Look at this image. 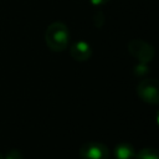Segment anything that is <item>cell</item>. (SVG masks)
<instances>
[{
  "instance_id": "11",
  "label": "cell",
  "mask_w": 159,
  "mask_h": 159,
  "mask_svg": "<svg viewBox=\"0 0 159 159\" xmlns=\"http://www.w3.org/2000/svg\"><path fill=\"white\" fill-rule=\"evenodd\" d=\"M89 1L92 2V5H96V6H98V5H103V4L108 2L109 0H89Z\"/></svg>"
},
{
  "instance_id": "4",
  "label": "cell",
  "mask_w": 159,
  "mask_h": 159,
  "mask_svg": "<svg viewBox=\"0 0 159 159\" xmlns=\"http://www.w3.org/2000/svg\"><path fill=\"white\" fill-rule=\"evenodd\" d=\"M81 159H108L109 150L106 144L98 142H88L80 148Z\"/></svg>"
},
{
  "instance_id": "2",
  "label": "cell",
  "mask_w": 159,
  "mask_h": 159,
  "mask_svg": "<svg viewBox=\"0 0 159 159\" xmlns=\"http://www.w3.org/2000/svg\"><path fill=\"white\" fill-rule=\"evenodd\" d=\"M138 97L148 104H159V80L144 78L137 86Z\"/></svg>"
},
{
  "instance_id": "8",
  "label": "cell",
  "mask_w": 159,
  "mask_h": 159,
  "mask_svg": "<svg viewBox=\"0 0 159 159\" xmlns=\"http://www.w3.org/2000/svg\"><path fill=\"white\" fill-rule=\"evenodd\" d=\"M149 72V67L144 62H138L134 67V75L135 76H145Z\"/></svg>"
},
{
  "instance_id": "1",
  "label": "cell",
  "mask_w": 159,
  "mask_h": 159,
  "mask_svg": "<svg viewBox=\"0 0 159 159\" xmlns=\"http://www.w3.org/2000/svg\"><path fill=\"white\" fill-rule=\"evenodd\" d=\"M45 42L53 52H61L66 50L70 42L68 27L60 21L50 24L45 31Z\"/></svg>"
},
{
  "instance_id": "7",
  "label": "cell",
  "mask_w": 159,
  "mask_h": 159,
  "mask_svg": "<svg viewBox=\"0 0 159 159\" xmlns=\"http://www.w3.org/2000/svg\"><path fill=\"white\" fill-rule=\"evenodd\" d=\"M134 159H159V150L155 148H143L135 153Z\"/></svg>"
},
{
  "instance_id": "10",
  "label": "cell",
  "mask_w": 159,
  "mask_h": 159,
  "mask_svg": "<svg viewBox=\"0 0 159 159\" xmlns=\"http://www.w3.org/2000/svg\"><path fill=\"white\" fill-rule=\"evenodd\" d=\"M5 159H22V157H21V154H20L19 152L12 150V152H10V153L5 157Z\"/></svg>"
},
{
  "instance_id": "5",
  "label": "cell",
  "mask_w": 159,
  "mask_h": 159,
  "mask_svg": "<svg viewBox=\"0 0 159 159\" xmlns=\"http://www.w3.org/2000/svg\"><path fill=\"white\" fill-rule=\"evenodd\" d=\"M70 55L78 62H84L92 56V48L86 41H77L70 47Z\"/></svg>"
},
{
  "instance_id": "6",
  "label": "cell",
  "mask_w": 159,
  "mask_h": 159,
  "mask_svg": "<svg viewBox=\"0 0 159 159\" xmlns=\"http://www.w3.org/2000/svg\"><path fill=\"white\" fill-rule=\"evenodd\" d=\"M116 159H134L135 150L130 143H118L114 147Z\"/></svg>"
},
{
  "instance_id": "9",
  "label": "cell",
  "mask_w": 159,
  "mask_h": 159,
  "mask_svg": "<svg viewBox=\"0 0 159 159\" xmlns=\"http://www.w3.org/2000/svg\"><path fill=\"white\" fill-rule=\"evenodd\" d=\"M94 19H97V20H98V21H96V22H94V25H96V26H102V25H103V22H104V17H103V14H102V12H96Z\"/></svg>"
},
{
  "instance_id": "12",
  "label": "cell",
  "mask_w": 159,
  "mask_h": 159,
  "mask_svg": "<svg viewBox=\"0 0 159 159\" xmlns=\"http://www.w3.org/2000/svg\"><path fill=\"white\" fill-rule=\"evenodd\" d=\"M157 124H158V127H159V109H158V112H157Z\"/></svg>"
},
{
  "instance_id": "3",
  "label": "cell",
  "mask_w": 159,
  "mask_h": 159,
  "mask_svg": "<svg viewBox=\"0 0 159 159\" xmlns=\"http://www.w3.org/2000/svg\"><path fill=\"white\" fill-rule=\"evenodd\" d=\"M128 51L138 62L144 63L150 62L155 55L154 47L150 43L139 39H133L128 42Z\"/></svg>"
},
{
  "instance_id": "13",
  "label": "cell",
  "mask_w": 159,
  "mask_h": 159,
  "mask_svg": "<svg viewBox=\"0 0 159 159\" xmlns=\"http://www.w3.org/2000/svg\"><path fill=\"white\" fill-rule=\"evenodd\" d=\"M0 159H5V157H4V155H2L1 153H0Z\"/></svg>"
}]
</instances>
